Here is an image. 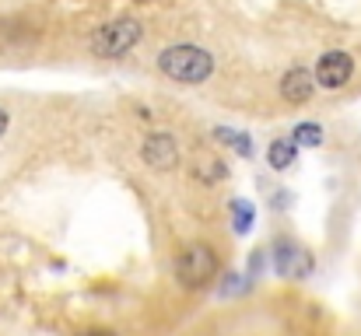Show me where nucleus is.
Segmentation results:
<instances>
[{"instance_id":"nucleus-9","label":"nucleus","mask_w":361,"mask_h":336,"mask_svg":"<svg viewBox=\"0 0 361 336\" xmlns=\"http://www.w3.org/2000/svg\"><path fill=\"white\" fill-rule=\"evenodd\" d=\"M291 140L298 147H319L323 144V126L319 123H298L295 133H291Z\"/></svg>"},{"instance_id":"nucleus-7","label":"nucleus","mask_w":361,"mask_h":336,"mask_svg":"<svg viewBox=\"0 0 361 336\" xmlns=\"http://www.w3.org/2000/svg\"><path fill=\"white\" fill-rule=\"evenodd\" d=\"M316 74H309L305 67H295V70H288L284 77H281V95L291 102V106H302V102H309L312 95H316Z\"/></svg>"},{"instance_id":"nucleus-11","label":"nucleus","mask_w":361,"mask_h":336,"mask_svg":"<svg viewBox=\"0 0 361 336\" xmlns=\"http://www.w3.org/2000/svg\"><path fill=\"white\" fill-rule=\"evenodd\" d=\"M197 175H200L204 182H221V179H225V161H218V158H200V161H197Z\"/></svg>"},{"instance_id":"nucleus-8","label":"nucleus","mask_w":361,"mask_h":336,"mask_svg":"<svg viewBox=\"0 0 361 336\" xmlns=\"http://www.w3.org/2000/svg\"><path fill=\"white\" fill-rule=\"evenodd\" d=\"M295 158H298V144H295L291 137H277V140H270V147H267V161H270L274 172L291 168Z\"/></svg>"},{"instance_id":"nucleus-10","label":"nucleus","mask_w":361,"mask_h":336,"mask_svg":"<svg viewBox=\"0 0 361 336\" xmlns=\"http://www.w3.org/2000/svg\"><path fill=\"white\" fill-rule=\"evenodd\" d=\"M214 137H218L225 147H235L239 154H252V144H249V137H245V133H239V130H225V126H218V130H214Z\"/></svg>"},{"instance_id":"nucleus-2","label":"nucleus","mask_w":361,"mask_h":336,"mask_svg":"<svg viewBox=\"0 0 361 336\" xmlns=\"http://www.w3.org/2000/svg\"><path fill=\"white\" fill-rule=\"evenodd\" d=\"M214 277H218V252H214L211 245L193 242V245H186V249L176 256V280H179L183 287L197 291V287L211 284Z\"/></svg>"},{"instance_id":"nucleus-1","label":"nucleus","mask_w":361,"mask_h":336,"mask_svg":"<svg viewBox=\"0 0 361 336\" xmlns=\"http://www.w3.org/2000/svg\"><path fill=\"white\" fill-rule=\"evenodd\" d=\"M158 70L169 77V81H179V85H200L214 74V56L200 46H190V42H179V46H169L158 53Z\"/></svg>"},{"instance_id":"nucleus-6","label":"nucleus","mask_w":361,"mask_h":336,"mask_svg":"<svg viewBox=\"0 0 361 336\" xmlns=\"http://www.w3.org/2000/svg\"><path fill=\"white\" fill-rule=\"evenodd\" d=\"M274 266L288 280H305L312 273V256L302 245H295V242H281L277 252H274Z\"/></svg>"},{"instance_id":"nucleus-3","label":"nucleus","mask_w":361,"mask_h":336,"mask_svg":"<svg viewBox=\"0 0 361 336\" xmlns=\"http://www.w3.org/2000/svg\"><path fill=\"white\" fill-rule=\"evenodd\" d=\"M137 42H140V21H137V18H120V21H109V25H102V28L95 32L92 49H95V56H102V60H120Z\"/></svg>"},{"instance_id":"nucleus-15","label":"nucleus","mask_w":361,"mask_h":336,"mask_svg":"<svg viewBox=\"0 0 361 336\" xmlns=\"http://www.w3.org/2000/svg\"><path fill=\"white\" fill-rule=\"evenodd\" d=\"M137 4H147V0H137Z\"/></svg>"},{"instance_id":"nucleus-14","label":"nucleus","mask_w":361,"mask_h":336,"mask_svg":"<svg viewBox=\"0 0 361 336\" xmlns=\"http://www.w3.org/2000/svg\"><path fill=\"white\" fill-rule=\"evenodd\" d=\"M7 123H11V116H7V109H0V137L7 133Z\"/></svg>"},{"instance_id":"nucleus-4","label":"nucleus","mask_w":361,"mask_h":336,"mask_svg":"<svg viewBox=\"0 0 361 336\" xmlns=\"http://www.w3.org/2000/svg\"><path fill=\"white\" fill-rule=\"evenodd\" d=\"M351 74H355V60H351L348 49H330V53H323L319 63H316V81H319V88H326V92L344 88V85L351 81Z\"/></svg>"},{"instance_id":"nucleus-12","label":"nucleus","mask_w":361,"mask_h":336,"mask_svg":"<svg viewBox=\"0 0 361 336\" xmlns=\"http://www.w3.org/2000/svg\"><path fill=\"white\" fill-rule=\"evenodd\" d=\"M232 214H235V231L245 235V231L252 228V207H249L245 200H232Z\"/></svg>"},{"instance_id":"nucleus-5","label":"nucleus","mask_w":361,"mask_h":336,"mask_svg":"<svg viewBox=\"0 0 361 336\" xmlns=\"http://www.w3.org/2000/svg\"><path fill=\"white\" fill-rule=\"evenodd\" d=\"M140 158L147 161V168L154 172H169L179 165V147H176V137L172 133H151L140 147Z\"/></svg>"},{"instance_id":"nucleus-13","label":"nucleus","mask_w":361,"mask_h":336,"mask_svg":"<svg viewBox=\"0 0 361 336\" xmlns=\"http://www.w3.org/2000/svg\"><path fill=\"white\" fill-rule=\"evenodd\" d=\"M78 336H116L113 330H85V333H78Z\"/></svg>"}]
</instances>
